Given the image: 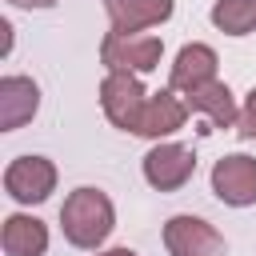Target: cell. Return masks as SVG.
I'll return each instance as SVG.
<instances>
[{"mask_svg": "<svg viewBox=\"0 0 256 256\" xmlns=\"http://www.w3.org/2000/svg\"><path fill=\"white\" fill-rule=\"evenodd\" d=\"M108 228H112V208H108V200H104L100 192L80 188V192L64 204V232H68L72 244L92 248V244H100V240L108 236Z\"/></svg>", "mask_w": 256, "mask_h": 256, "instance_id": "6da1fadb", "label": "cell"}, {"mask_svg": "<svg viewBox=\"0 0 256 256\" xmlns=\"http://www.w3.org/2000/svg\"><path fill=\"white\" fill-rule=\"evenodd\" d=\"M212 184H216L220 200H228V204H248V200H256V160H248V156H228V160H220L216 172H212Z\"/></svg>", "mask_w": 256, "mask_h": 256, "instance_id": "7a4b0ae2", "label": "cell"}, {"mask_svg": "<svg viewBox=\"0 0 256 256\" xmlns=\"http://www.w3.org/2000/svg\"><path fill=\"white\" fill-rule=\"evenodd\" d=\"M168 248L176 256H220V236L192 216H176L168 224Z\"/></svg>", "mask_w": 256, "mask_h": 256, "instance_id": "3957f363", "label": "cell"}, {"mask_svg": "<svg viewBox=\"0 0 256 256\" xmlns=\"http://www.w3.org/2000/svg\"><path fill=\"white\" fill-rule=\"evenodd\" d=\"M8 192L16 200H44L52 192V164L40 160V156H24L8 168Z\"/></svg>", "mask_w": 256, "mask_h": 256, "instance_id": "277c9868", "label": "cell"}, {"mask_svg": "<svg viewBox=\"0 0 256 256\" xmlns=\"http://www.w3.org/2000/svg\"><path fill=\"white\" fill-rule=\"evenodd\" d=\"M144 172H148V180H152L156 188H176V184H184L188 172H192V152H184V148H176V144H164V148L148 152Z\"/></svg>", "mask_w": 256, "mask_h": 256, "instance_id": "5b68a950", "label": "cell"}, {"mask_svg": "<svg viewBox=\"0 0 256 256\" xmlns=\"http://www.w3.org/2000/svg\"><path fill=\"white\" fill-rule=\"evenodd\" d=\"M104 104H108V116L124 128H136L140 124V112H144V100H140V84L132 76H112L104 84Z\"/></svg>", "mask_w": 256, "mask_h": 256, "instance_id": "8992f818", "label": "cell"}, {"mask_svg": "<svg viewBox=\"0 0 256 256\" xmlns=\"http://www.w3.org/2000/svg\"><path fill=\"white\" fill-rule=\"evenodd\" d=\"M108 12L116 20V32L132 36L144 24H156L172 12V0H108Z\"/></svg>", "mask_w": 256, "mask_h": 256, "instance_id": "52a82bcc", "label": "cell"}, {"mask_svg": "<svg viewBox=\"0 0 256 256\" xmlns=\"http://www.w3.org/2000/svg\"><path fill=\"white\" fill-rule=\"evenodd\" d=\"M156 56H160V44L156 40H132V36H124V32H116L108 44H104V60L108 64H116V68H152L156 64Z\"/></svg>", "mask_w": 256, "mask_h": 256, "instance_id": "ba28073f", "label": "cell"}, {"mask_svg": "<svg viewBox=\"0 0 256 256\" xmlns=\"http://www.w3.org/2000/svg\"><path fill=\"white\" fill-rule=\"evenodd\" d=\"M32 112H36V84L32 80H20V76H8L0 84V116H4V128H16Z\"/></svg>", "mask_w": 256, "mask_h": 256, "instance_id": "9c48e42d", "label": "cell"}, {"mask_svg": "<svg viewBox=\"0 0 256 256\" xmlns=\"http://www.w3.org/2000/svg\"><path fill=\"white\" fill-rule=\"evenodd\" d=\"M48 244V232L40 220H28V216H12L4 224V248L8 256H40Z\"/></svg>", "mask_w": 256, "mask_h": 256, "instance_id": "30bf717a", "label": "cell"}, {"mask_svg": "<svg viewBox=\"0 0 256 256\" xmlns=\"http://www.w3.org/2000/svg\"><path fill=\"white\" fill-rule=\"evenodd\" d=\"M212 64H216V56H212L208 48H200V44H196V48H184V52H180V60H176L172 84L192 92V88H200V84L212 76Z\"/></svg>", "mask_w": 256, "mask_h": 256, "instance_id": "8fae6325", "label": "cell"}, {"mask_svg": "<svg viewBox=\"0 0 256 256\" xmlns=\"http://www.w3.org/2000/svg\"><path fill=\"white\" fill-rule=\"evenodd\" d=\"M180 120H184V108H180V104H176L172 96H160V100L144 104V112H140V124H136V132L160 136V132H172V128H180Z\"/></svg>", "mask_w": 256, "mask_h": 256, "instance_id": "7c38bea8", "label": "cell"}, {"mask_svg": "<svg viewBox=\"0 0 256 256\" xmlns=\"http://www.w3.org/2000/svg\"><path fill=\"white\" fill-rule=\"evenodd\" d=\"M212 20L224 28V32H248L252 24H256V0H224V4H216V12H212Z\"/></svg>", "mask_w": 256, "mask_h": 256, "instance_id": "4fadbf2b", "label": "cell"}, {"mask_svg": "<svg viewBox=\"0 0 256 256\" xmlns=\"http://www.w3.org/2000/svg\"><path fill=\"white\" fill-rule=\"evenodd\" d=\"M196 108H208L216 124H228L232 120V100H228V88H216V84H200L188 92Z\"/></svg>", "mask_w": 256, "mask_h": 256, "instance_id": "5bb4252c", "label": "cell"}, {"mask_svg": "<svg viewBox=\"0 0 256 256\" xmlns=\"http://www.w3.org/2000/svg\"><path fill=\"white\" fill-rule=\"evenodd\" d=\"M240 132H244V136H256V92H252V100H248V108H244Z\"/></svg>", "mask_w": 256, "mask_h": 256, "instance_id": "9a60e30c", "label": "cell"}, {"mask_svg": "<svg viewBox=\"0 0 256 256\" xmlns=\"http://www.w3.org/2000/svg\"><path fill=\"white\" fill-rule=\"evenodd\" d=\"M108 256H136V252H128V248H116V252H108Z\"/></svg>", "mask_w": 256, "mask_h": 256, "instance_id": "2e32d148", "label": "cell"}, {"mask_svg": "<svg viewBox=\"0 0 256 256\" xmlns=\"http://www.w3.org/2000/svg\"><path fill=\"white\" fill-rule=\"evenodd\" d=\"M12 4H52V0H12Z\"/></svg>", "mask_w": 256, "mask_h": 256, "instance_id": "e0dca14e", "label": "cell"}]
</instances>
